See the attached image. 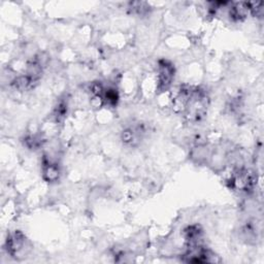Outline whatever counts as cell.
<instances>
[{
	"label": "cell",
	"mask_w": 264,
	"mask_h": 264,
	"mask_svg": "<svg viewBox=\"0 0 264 264\" xmlns=\"http://www.w3.org/2000/svg\"><path fill=\"white\" fill-rule=\"evenodd\" d=\"M158 90L163 92L166 91L173 80L174 76V67L173 65L166 61L161 60L159 61V66H158Z\"/></svg>",
	"instance_id": "obj_2"
},
{
	"label": "cell",
	"mask_w": 264,
	"mask_h": 264,
	"mask_svg": "<svg viewBox=\"0 0 264 264\" xmlns=\"http://www.w3.org/2000/svg\"><path fill=\"white\" fill-rule=\"evenodd\" d=\"M248 9H249V12H251L254 16L261 17L263 14V4L262 3H249Z\"/></svg>",
	"instance_id": "obj_8"
},
{
	"label": "cell",
	"mask_w": 264,
	"mask_h": 264,
	"mask_svg": "<svg viewBox=\"0 0 264 264\" xmlns=\"http://www.w3.org/2000/svg\"><path fill=\"white\" fill-rule=\"evenodd\" d=\"M231 182L234 188L240 190H248L252 187L253 178L247 170H240L233 175Z\"/></svg>",
	"instance_id": "obj_3"
},
{
	"label": "cell",
	"mask_w": 264,
	"mask_h": 264,
	"mask_svg": "<svg viewBox=\"0 0 264 264\" xmlns=\"http://www.w3.org/2000/svg\"><path fill=\"white\" fill-rule=\"evenodd\" d=\"M144 129L141 126L129 127L122 132V141L126 145L136 146L143 138Z\"/></svg>",
	"instance_id": "obj_4"
},
{
	"label": "cell",
	"mask_w": 264,
	"mask_h": 264,
	"mask_svg": "<svg viewBox=\"0 0 264 264\" xmlns=\"http://www.w3.org/2000/svg\"><path fill=\"white\" fill-rule=\"evenodd\" d=\"M43 179L48 182H55L59 178V168L57 164H53L51 162L43 163Z\"/></svg>",
	"instance_id": "obj_7"
},
{
	"label": "cell",
	"mask_w": 264,
	"mask_h": 264,
	"mask_svg": "<svg viewBox=\"0 0 264 264\" xmlns=\"http://www.w3.org/2000/svg\"><path fill=\"white\" fill-rule=\"evenodd\" d=\"M248 13H249L248 4L236 3L231 7L229 16L233 21H242L248 16Z\"/></svg>",
	"instance_id": "obj_6"
},
{
	"label": "cell",
	"mask_w": 264,
	"mask_h": 264,
	"mask_svg": "<svg viewBox=\"0 0 264 264\" xmlns=\"http://www.w3.org/2000/svg\"><path fill=\"white\" fill-rule=\"evenodd\" d=\"M208 98L204 91L199 88L181 87L173 98V109L184 115L190 122H199L204 118L207 111Z\"/></svg>",
	"instance_id": "obj_1"
},
{
	"label": "cell",
	"mask_w": 264,
	"mask_h": 264,
	"mask_svg": "<svg viewBox=\"0 0 264 264\" xmlns=\"http://www.w3.org/2000/svg\"><path fill=\"white\" fill-rule=\"evenodd\" d=\"M24 236L21 232H15L14 234H11L7 240V250L12 255L15 256L24 245Z\"/></svg>",
	"instance_id": "obj_5"
}]
</instances>
